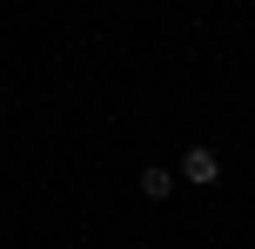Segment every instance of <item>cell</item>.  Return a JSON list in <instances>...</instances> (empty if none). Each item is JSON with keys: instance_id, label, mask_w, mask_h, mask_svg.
I'll return each mask as SVG.
<instances>
[{"instance_id": "6da1fadb", "label": "cell", "mask_w": 255, "mask_h": 249, "mask_svg": "<svg viewBox=\"0 0 255 249\" xmlns=\"http://www.w3.org/2000/svg\"><path fill=\"white\" fill-rule=\"evenodd\" d=\"M181 175H188L195 189H208L222 175V155H215V148H188V155H181Z\"/></svg>"}, {"instance_id": "7a4b0ae2", "label": "cell", "mask_w": 255, "mask_h": 249, "mask_svg": "<svg viewBox=\"0 0 255 249\" xmlns=\"http://www.w3.org/2000/svg\"><path fill=\"white\" fill-rule=\"evenodd\" d=\"M168 189H175V175H168V169H141V196H148V202H161Z\"/></svg>"}]
</instances>
